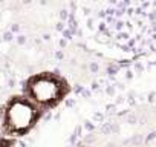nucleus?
I'll list each match as a JSON object with an SVG mask.
<instances>
[{
  "instance_id": "obj_1",
  "label": "nucleus",
  "mask_w": 156,
  "mask_h": 147,
  "mask_svg": "<svg viewBox=\"0 0 156 147\" xmlns=\"http://www.w3.org/2000/svg\"><path fill=\"white\" fill-rule=\"evenodd\" d=\"M25 89L29 101H32L37 107L57 106L69 91L66 81L54 74H37L26 81Z\"/></svg>"
},
{
  "instance_id": "obj_2",
  "label": "nucleus",
  "mask_w": 156,
  "mask_h": 147,
  "mask_svg": "<svg viewBox=\"0 0 156 147\" xmlns=\"http://www.w3.org/2000/svg\"><path fill=\"white\" fill-rule=\"evenodd\" d=\"M40 115V109L32 101L14 97L6 106L3 129L9 135H25L35 126Z\"/></svg>"
},
{
  "instance_id": "obj_3",
  "label": "nucleus",
  "mask_w": 156,
  "mask_h": 147,
  "mask_svg": "<svg viewBox=\"0 0 156 147\" xmlns=\"http://www.w3.org/2000/svg\"><path fill=\"white\" fill-rule=\"evenodd\" d=\"M11 145V141H8V139H2L0 138V147H9Z\"/></svg>"
}]
</instances>
